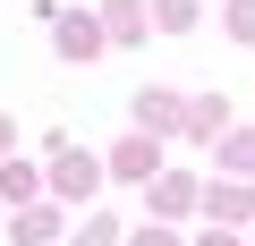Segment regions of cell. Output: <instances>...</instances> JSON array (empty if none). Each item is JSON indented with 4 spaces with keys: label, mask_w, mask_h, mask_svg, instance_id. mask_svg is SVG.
Returning a JSON list of instances; mask_svg holds the SVG:
<instances>
[{
    "label": "cell",
    "mask_w": 255,
    "mask_h": 246,
    "mask_svg": "<svg viewBox=\"0 0 255 246\" xmlns=\"http://www.w3.org/2000/svg\"><path fill=\"white\" fill-rule=\"evenodd\" d=\"M9 136H17V128H9V119H0V153H9Z\"/></svg>",
    "instance_id": "cell-13"
},
{
    "label": "cell",
    "mask_w": 255,
    "mask_h": 246,
    "mask_svg": "<svg viewBox=\"0 0 255 246\" xmlns=\"http://www.w3.org/2000/svg\"><path fill=\"white\" fill-rule=\"evenodd\" d=\"M136 119H145V128H179V102L170 93H136Z\"/></svg>",
    "instance_id": "cell-6"
},
{
    "label": "cell",
    "mask_w": 255,
    "mask_h": 246,
    "mask_svg": "<svg viewBox=\"0 0 255 246\" xmlns=\"http://www.w3.org/2000/svg\"><path fill=\"white\" fill-rule=\"evenodd\" d=\"M102 17H111V43H136L145 34V0H111Z\"/></svg>",
    "instance_id": "cell-3"
},
{
    "label": "cell",
    "mask_w": 255,
    "mask_h": 246,
    "mask_svg": "<svg viewBox=\"0 0 255 246\" xmlns=\"http://www.w3.org/2000/svg\"><path fill=\"white\" fill-rule=\"evenodd\" d=\"M111 43V26H94V17H60V60H94Z\"/></svg>",
    "instance_id": "cell-1"
},
{
    "label": "cell",
    "mask_w": 255,
    "mask_h": 246,
    "mask_svg": "<svg viewBox=\"0 0 255 246\" xmlns=\"http://www.w3.org/2000/svg\"><path fill=\"white\" fill-rule=\"evenodd\" d=\"M162 26H170V34H187V26H196V0H162Z\"/></svg>",
    "instance_id": "cell-9"
},
{
    "label": "cell",
    "mask_w": 255,
    "mask_h": 246,
    "mask_svg": "<svg viewBox=\"0 0 255 246\" xmlns=\"http://www.w3.org/2000/svg\"><path fill=\"white\" fill-rule=\"evenodd\" d=\"M153 204H162V212H187V204H196V187H187V178H162V187H153Z\"/></svg>",
    "instance_id": "cell-8"
},
{
    "label": "cell",
    "mask_w": 255,
    "mask_h": 246,
    "mask_svg": "<svg viewBox=\"0 0 255 246\" xmlns=\"http://www.w3.org/2000/svg\"><path fill=\"white\" fill-rule=\"evenodd\" d=\"M153 162H162V145H153V136H128L111 170H119V178H153Z\"/></svg>",
    "instance_id": "cell-2"
},
{
    "label": "cell",
    "mask_w": 255,
    "mask_h": 246,
    "mask_svg": "<svg viewBox=\"0 0 255 246\" xmlns=\"http://www.w3.org/2000/svg\"><path fill=\"white\" fill-rule=\"evenodd\" d=\"M204 204H213V221H247V212H255V195H247V187H213Z\"/></svg>",
    "instance_id": "cell-4"
},
{
    "label": "cell",
    "mask_w": 255,
    "mask_h": 246,
    "mask_svg": "<svg viewBox=\"0 0 255 246\" xmlns=\"http://www.w3.org/2000/svg\"><path fill=\"white\" fill-rule=\"evenodd\" d=\"M128 246H179L170 229H136V238H128Z\"/></svg>",
    "instance_id": "cell-12"
},
{
    "label": "cell",
    "mask_w": 255,
    "mask_h": 246,
    "mask_svg": "<svg viewBox=\"0 0 255 246\" xmlns=\"http://www.w3.org/2000/svg\"><path fill=\"white\" fill-rule=\"evenodd\" d=\"M196 246H230V238H221V229H213V238H196Z\"/></svg>",
    "instance_id": "cell-14"
},
{
    "label": "cell",
    "mask_w": 255,
    "mask_h": 246,
    "mask_svg": "<svg viewBox=\"0 0 255 246\" xmlns=\"http://www.w3.org/2000/svg\"><path fill=\"white\" fill-rule=\"evenodd\" d=\"M9 229H17V246H51V229H60V212H17Z\"/></svg>",
    "instance_id": "cell-5"
},
{
    "label": "cell",
    "mask_w": 255,
    "mask_h": 246,
    "mask_svg": "<svg viewBox=\"0 0 255 246\" xmlns=\"http://www.w3.org/2000/svg\"><path fill=\"white\" fill-rule=\"evenodd\" d=\"M230 34H238V43H255V0H230Z\"/></svg>",
    "instance_id": "cell-10"
},
{
    "label": "cell",
    "mask_w": 255,
    "mask_h": 246,
    "mask_svg": "<svg viewBox=\"0 0 255 246\" xmlns=\"http://www.w3.org/2000/svg\"><path fill=\"white\" fill-rule=\"evenodd\" d=\"M221 162H230V170H255V136H230V145H221Z\"/></svg>",
    "instance_id": "cell-11"
},
{
    "label": "cell",
    "mask_w": 255,
    "mask_h": 246,
    "mask_svg": "<svg viewBox=\"0 0 255 246\" xmlns=\"http://www.w3.org/2000/svg\"><path fill=\"white\" fill-rule=\"evenodd\" d=\"M94 178H102V170H94L85 153H68V162H60V187H68V195H94Z\"/></svg>",
    "instance_id": "cell-7"
}]
</instances>
